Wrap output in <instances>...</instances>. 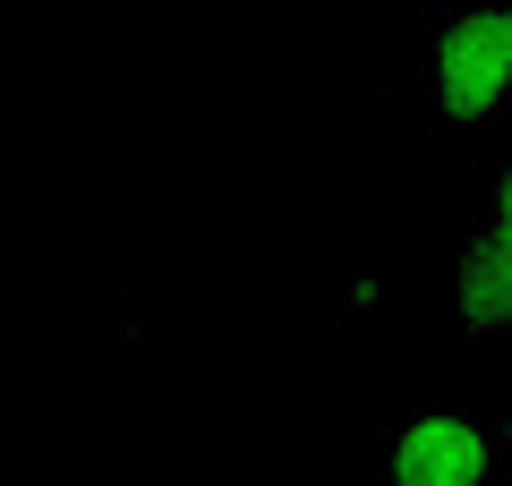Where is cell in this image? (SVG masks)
Instances as JSON below:
<instances>
[{"instance_id": "cell-1", "label": "cell", "mask_w": 512, "mask_h": 486, "mask_svg": "<svg viewBox=\"0 0 512 486\" xmlns=\"http://www.w3.org/2000/svg\"><path fill=\"white\" fill-rule=\"evenodd\" d=\"M427 69H436V103L453 120H487L512 94V9H461V18H444Z\"/></svg>"}, {"instance_id": "cell-2", "label": "cell", "mask_w": 512, "mask_h": 486, "mask_svg": "<svg viewBox=\"0 0 512 486\" xmlns=\"http://www.w3.org/2000/svg\"><path fill=\"white\" fill-rule=\"evenodd\" d=\"M461 316L470 333H512V162L495 180V231L461 248Z\"/></svg>"}, {"instance_id": "cell-3", "label": "cell", "mask_w": 512, "mask_h": 486, "mask_svg": "<svg viewBox=\"0 0 512 486\" xmlns=\"http://www.w3.org/2000/svg\"><path fill=\"white\" fill-rule=\"evenodd\" d=\"M487 478V435L470 418H410L393 444V486H478Z\"/></svg>"}]
</instances>
